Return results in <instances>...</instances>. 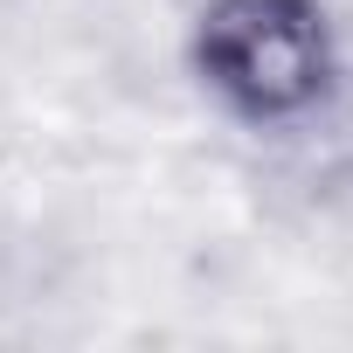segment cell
Listing matches in <instances>:
<instances>
[{
    "mask_svg": "<svg viewBox=\"0 0 353 353\" xmlns=\"http://www.w3.org/2000/svg\"><path fill=\"white\" fill-rule=\"evenodd\" d=\"M208 63L243 97L256 90V70H270L263 77V111H277V104L312 90V14L284 8V0H229L215 14Z\"/></svg>",
    "mask_w": 353,
    "mask_h": 353,
    "instance_id": "obj_1",
    "label": "cell"
}]
</instances>
